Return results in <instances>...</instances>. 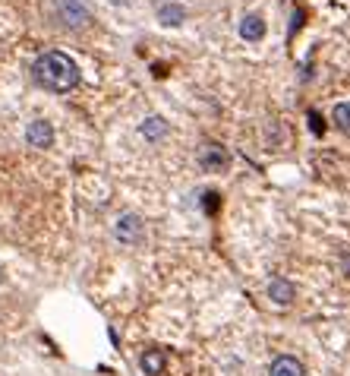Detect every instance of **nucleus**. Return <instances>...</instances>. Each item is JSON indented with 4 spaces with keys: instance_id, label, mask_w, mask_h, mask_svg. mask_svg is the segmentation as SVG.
<instances>
[{
    "instance_id": "1",
    "label": "nucleus",
    "mask_w": 350,
    "mask_h": 376,
    "mask_svg": "<svg viewBox=\"0 0 350 376\" xmlns=\"http://www.w3.org/2000/svg\"><path fill=\"white\" fill-rule=\"evenodd\" d=\"M32 76L48 92H70L79 86V66L64 51H44L32 64Z\"/></svg>"
},
{
    "instance_id": "2",
    "label": "nucleus",
    "mask_w": 350,
    "mask_h": 376,
    "mask_svg": "<svg viewBox=\"0 0 350 376\" xmlns=\"http://www.w3.org/2000/svg\"><path fill=\"white\" fill-rule=\"evenodd\" d=\"M54 10H57V23L66 25V29H85L92 23V13L82 7L79 0H57Z\"/></svg>"
},
{
    "instance_id": "3",
    "label": "nucleus",
    "mask_w": 350,
    "mask_h": 376,
    "mask_svg": "<svg viewBox=\"0 0 350 376\" xmlns=\"http://www.w3.org/2000/svg\"><path fill=\"white\" fill-rule=\"evenodd\" d=\"M114 238L120 240V244H126V247L139 244V238H142V218H139L136 212L120 215L117 225H114Z\"/></svg>"
},
{
    "instance_id": "4",
    "label": "nucleus",
    "mask_w": 350,
    "mask_h": 376,
    "mask_svg": "<svg viewBox=\"0 0 350 376\" xmlns=\"http://www.w3.org/2000/svg\"><path fill=\"white\" fill-rule=\"evenodd\" d=\"M228 152L218 146V142H205L199 149V164H202V171H224L228 168Z\"/></svg>"
},
{
    "instance_id": "5",
    "label": "nucleus",
    "mask_w": 350,
    "mask_h": 376,
    "mask_svg": "<svg viewBox=\"0 0 350 376\" xmlns=\"http://www.w3.org/2000/svg\"><path fill=\"white\" fill-rule=\"evenodd\" d=\"M25 139H29L32 149H51V142H54V127H51L48 121H32L29 130H25Z\"/></svg>"
},
{
    "instance_id": "6",
    "label": "nucleus",
    "mask_w": 350,
    "mask_h": 376,
    "mask_svg": "<svg viewBox=\"0 0 350 376\" xmlns=\"http://www.w3.org/2000/svg\"><path fill=\"white\" fill-rule=\"evenodd\" d=\"M269 376H306V370H303L300 358H293V354H281V358L271 360Z\"/></svg>"
},
{
    "instance_id": "7",
    "label": "nucleus",
    "mask_w": 350,
    "mask_h": 376,
    "mask_svg": "<svg viewBox=\"0 0 350 376\" xmlns=\"http://www.w3.org/2000/svg\"><path fill=\"white\" fill-rule=\"evenodd\" d=\"M269 297L275 303H281V307H287V303H293V297H297V288H293L287 278H271Z\"/></svg>"
},
{
    "instance_id": "8",
    "label": "nucleus",
    "mask_w": 350,
    "mask_h": 376,
    "mask_svg": "<svg viewBox=\"0 0 350 376\" xmlns=\"http://www.w3.org/2000/svg\"><path fill=\"white\" fill-rule=\"evenodd\" d=\"M237 29H240V38L243 41H259L265 35V19L259 13H250V16H243V23L237 25Z\"/></svg>"
},
{
    "instance_id": "9",
    "label": "nucleus",
    "mask_w": 350,
    "mask_h": 376,
    "mask_svg": "<svg viewBox=\"0 0 350 376\" xmlns=\"http://www.w3.org/2000/svg\"><path fill=\"white\" fill-rule=\"evenodd\" d=\"M139 130H142V136H146V139L158 142V139H164V136H167V121H164V117H146Z\"/></svg>"
},
{
    "instance_id": "10",
    "label": "nucleus",
    "mask_w": 350,
    "mask_h": 376,
    "mask_svg": "<svg viewBox=\"0 0 350 376\" xmlns=\"http://www.w3.org/2000/svg\"><path fill=\"white\" fill-rule=\"evenodd\" d=\"M142 373H146V376L164 373V351H158V348H148V351L142 354Z\"/></svg>"
},
{
    "instance_id": "11",
    "label": "nucleus",
    "mask_w": 350,
    "mask_h": 376,
    "mask_svg": "<svg viewBox=\"0 0 350 376\" xmlns=\"http://www.w3.org/2000/svg\"><path fill=\"white\" fill-rule=\"evenodd\" d=\"M183 7H177V3H164V7H158V23L164 25H180L183 23Z\"/></svg>"
},
{
    "instance_id": "12",
    "label": "nucleus",
    "mask_w": 350,
    "mask_h": 376,
    "mask_svg": "<svg viewBox=\"0 0 350 376\" xmlns=\"http://www.w3.org/2000/svg\"><path fill=\"white\" fill-rule=\"evenodd\" d=\"M332 121H334V127H338V130L350 133V101H341V105H334Z\"/></svg>"
},
{
    "instance_id": "13",
    "label": "nucleus",
    "mask_w": 350,
    "mask_h": 376,
    "mask_svg": "<svg viewBox=\"0 0 350 376\" xmlns=\"http://www.w3.org/2000/svg\"><path fill=\"white\" fill-rule=\"evenodd\" d=\"M218 193H205V203H202V209H205V212H208V215H215V212H218Z\"/></svg>"
},
{
    "instance_id": "14",
    "label": "nucleus",
    "mask_w": 350,
    "mask_h": 376,
    "mask_svg": "<svg viewBox=\"0 0 350 376\" xmlns=\"http://www.w3.org/2000/svg\"><path fill=\"white\" fill-rule=\"evenodd\" d=\"M341 266H344V275H347V278H350V250H347V253H344V256H341Z\"/></svg>"
},
{
    "instance_id": "15",
    "label": "nucleus",
    "mask_w": 350,
    "mask_h": 376,
    "mask_svg": "<svg viewBox=\"0 0 350 376\" xmlns=\"http://www.w3.org/2000/svg\"><path fill=\"white\" fill-rule=\"evenodd\" d=\"M0 281H3V269H0Z\"/></svg>"
}]
</instances>
